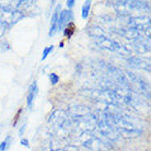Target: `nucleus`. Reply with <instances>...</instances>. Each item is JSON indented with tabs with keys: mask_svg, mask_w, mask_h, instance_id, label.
<instances>
[{
	"mask_svg": "<svg viewBox=\"0 0 151 151\" xmlns=\"http://www.w3.org/2000/svg\"><path fill=\"white\" fill-rule=\"evenodd\" d=\"M103 118L110 123L118 135L126 137H135L141 134V128L137 125L132 117L121 112H105Z\"/></svg>",
	"mask_w": 151,
	"mask_h": 151,
	"instance_id": "obj_1",
	"label": "nucleus"
},
{
	"mask_svg": "<svg viewBox=\"0 0 151 151\" xmlns=\"http://www.w3.org/2000/svg\"><path fill=\"white\" fill-rule=\"evenodd\" d=\"M66 113L68 114L70 121L82 128V132H93L96 128L98 117L87 106L82 104H72L68 106V111Z\"/></svg>",
	"mask_w": 151,
	"mask_h": 151,
	"instance_id": "obj_2",
	"label": "nucleus"
},
{
	"mask_svg": "<svg viewBox=\"0 0 151 151\" xmlns=\"http://www.w3.org/2000/svg\"><path fill=\"white\" fill-rule=\"evenodd\" d=\"M87 32L88 34L94 40L95 44L99 45L100 47H102L106 50L113 52V53H118L121 55H129L130 54L129 49H127L125 46L122 45L121 43H118L116 40L109 36L102 27L92 25L88 29Z\"/></svg>",
	"mask_w": 151,
	"mask_h": 151,
	"instance_id": "obj_3",
	"label": "nucleus"
},
{
	"mask_svg": "<svg viewBox=\"0 0 151 151\" xmlns=\"http://www.w3.org/2000/svg\"><path fill=\"white\" fill-rule=\"evenodd\" d=\"M79 141L83 147L88 148L92 151H109L112 148L109 141L100 135H95L93 132L84 130L79 135Z\"/></svg>",
	"mask_w": 151,
	"mask_h": 151,
	"instance_id": "obj_4",
	"label": "nucleus"
},
{
	"mask_svg": "<svg viewBox=\"0 0 151 151\" xmlns=\"http://www.w3.org/2000/svg\"><path fill=\"white\" fill-rule=\"evenodd\" d=\"M50 124L53 125L54 129L56 130L59 135H64L66 132H69V129L71 127V123L68 114L65 111L56 110L54 111L53 114H50V118H49Z\"/></svg>",
	"mask_w": 151,
	"mask_h": 151,
	"instance_id": "obj_5",
	"label": "nucleus"
},
{
	"mask_svg": "<svg viewBox=\"0 0 151 151\" xmlns=\"http://www.w3.org/2000/svg\"><path fill=\"white\" fill-rule=\"evenodd\" d=\"M114 7L118 13L123 15H128L134 10H139L142 8L149 10V4L142 1H115Z\"/></svg>",
	"mask_w": 151,
	"mask_h": 151,
	"instance_id": "obj_6",
	"label": "nucleus"
},
{
	"mask_svg": "<svg viewBox=\"0 0 151 151\" xmlns=\"http://www.w3.org/2000/svg\"><path fill=\"white\" fill-rule=\"evenodd\" d=\"M128 25L130 29L137 31L139 33H145L148 36V40L150 38V18L149 17H132L128 20Z\"/></svg>",
	"mask_w": 151,
	"mask_h": 151,
	"instance_id": "obj_7",
	"label": "nucleus"
},
{
	"mask_svg": "<svg viewBox=\"0 0 151 151\" xmlns=\"http://www.w3.org/2000/svg\"><path fill=\"white\" fill-rule=\"evenodd\" d=\"M96 128H98V132L100 134V136L104 138L106 141H109V142H113V141H116L118 139V132L114 129V127L110 123H107V122L102 118V119H100L98 121V124H96Z\"/></svg>",
	"mask_w": 151,
	"mask_h": 151,
	"instance_id": "obj_8",
	"label": "nucleus"
},
{
	"mask_svg": "<svg viewBox=\"0 0 151 151\" xmlns=\"http://www.w3.org/2000/svg\"><path fill=\"white\" fill-rule=\"evenodd\" d=\"M128 63L130 64L132 67L137 69H142V70H147V71H150V64L149 61L142 59L141 57H129L128 58Z\"/></svg>",
	"mask_w": 151,
	"mask_h": 151,
	"instance_id": "obj_9",
	"label": "nucleus"
},
{
	"mask_svg": "<svg viewBox=\"0 0 151 151\" xmlns=\"http://www.w3.org/2000/svg\"><path fill=\"white\" fill-rule=\"evenodd\" d=\"M73 19L71 10H64L59 13L58 17V30H63L69 24V22Z\"/></svg>",
	"mask_w": 151,
	"mask_h": 151,
	"instance_id": "obj_10",
	"label": "nucleus"
},
{
	"mask_svg": "<svg viewBox=\"0 0 151 151\" xmlns=\"http://www.w3.org/2000/svg\"><path fill=\"white\" fill-rule=\"evenodd\" d=\"M59 9L60 6L56 8V10L54 11V14L52 17V21H50V29H49V36H54L58 31V17H59Z\"/></svg>",
	"mask_w": 151,
	"mask_h": 151,
	"instance_id": "obj_11",
	"label": "nucleus"
},
{
	"mask_svg": "<svg viewBox=\"0 0 151 151\" xmlns=\"http://www.w3.org/2000/svg\"><path fill=\"white\" fill-rule=\"evenodd\" d=\"M36 94H37V84L34 81V82L31 84L30 89H29V93H27V106L30 109L33 106V103H34V100L36 98Z\"/></svg>",
	"mask_w": 151,
	"mask_h": 151,
	"instance_id": "obj_12",
	"label": "nucleus"
},
{
	"mask_svg": "<svg viewBox=\"0 0 151 151\" xmlns=\"http://www.w3.org/2000/svg\"><path fill=\"white\" fill-rule=\"evenodd\" d=\"M90 8H91V1H90V0L84 1V4H83V6H82V12H81V15H82L83 20H86L88 17H89Z\"/></svg>",
	"mask_w": 151,
	"mask_h": 151,
	"instance_id": "obj_13",
	"label": "nucleus"
},
{
	"mask_svg": "<svg viewBox=\"0 0 151 151\" xmlns=\"http://www.w3.org/2000/svg\"><path fill=\"white\" fill-rule=\"evenodd\" d=\"M54 50V46L50 45L48 46V47H45L44 48V50H43V55H42V60H45L46 58H47V56H48L49 54L52 53Z\"/></svg>",
	"mask_w": 151,
	"mask_h": 151,
	"instance_id": "obj_14",
	"label": "nucleus"
},
{
	"mask_svg": "<svg viewBox=\"0 0 151 151\" xmlns=\"http://www.w3.org/2000/svg\"><path fill=\"white\" fill-rule=\"evenodd\" d=\"M9 142H10V137H8L0 144V151H6L8 147H9Z\"/></svg>",
	"mask_w": 151,
	"mask_h": 151,
	"instance_id": "obj_15",
	"label": "nucleus"
},
{
	"mask_svg": "<svg viewBox=\"0 0 151 151\" xmlns=\"http://www.w3.org/2000/svg\"><path fill=\"white\" fill-rule=\"evenodd\" d=\"M49 80H50V83H52V84H56V83L59 81V77H58L56 73L52 72V73L49 75Z\"/></svg>",
	"mask_w": 151,
	"mask_h": 151,
	"instance_id": "obj_16",
	"label": "nucleus"
},
{
	"mask_svg": "<svg viewBox=\"0 0 151 151\" xmlns=\"http://www.w3.org/2000/svg\"><path fill=\"white\" fill-rule=\"evenodd\" d=\"M75 4H76L75 0H68V1H67V7H68L69 9H71V8L75 6Z\"/></svg>",
	"mask_w": 151,
	"mask_h": 151,
	"instance_id": "obj_17",
	"label": "nucleus"
},
{
	"mask_svg": "<svg viewBox=\"0 0 151 151\" xmlns=\"http://www.w3.org/2000/svg\"><path fill=\"white\" fill-rule=\"evenodd\" d=\"M21 145H22V146H25V147H30V146H29V140L27 139H22L21 140Z\"/></svg>",
	"mask_w": 151,
	"mask_h": 151,
	"instance_id": "obj_18",
	"label": "nucleus"
},
{
	"mask_svg": "<svg viewBox=\"0 0 151 151\" xmlns=\"http://www.w3.org/2000/svg\"><path fill=\"white\" fill-rule=\"evenodd\" d=\"M50 151H70V148H64V149H57V150H50Z\"/></svg>",
	"mask_w": 151,
	"mask_h": 151,
	"instance_id": "obj_19",
	"label": "nucleus"
}]
</instances>
